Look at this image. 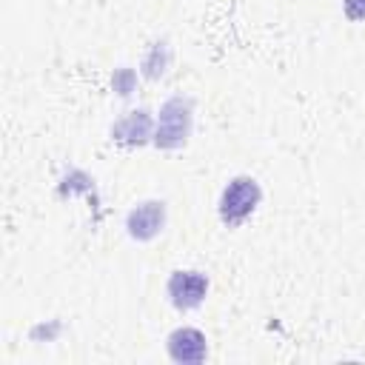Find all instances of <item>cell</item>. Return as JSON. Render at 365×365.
Masks as SVG:
<instances>
[{"label": "cell", "instance_id": "cell-7", "mask_svg": "<svg viewBox=\"0 0 365 365\" xmlns=\"http://www.w3.org/2000/svg\"><path fill=\"white\" fill-rule=\"evenodd\" d=\"M342 9H345V17L359 23L365 20V0H342Z\"/></svg>", "mask_w": 365, "mask_h": 365}, {"label": "cell", "instance_id": "cell-4", "mask_svg": "<svg viewBox=\"0 0 365 365\" xmlns=\"http://www.w3.org/2000/svg\"><path fill=\"white\" fill-rule=\"evenodd\" d=\"M163 222H165V208L163 202H143L137 205L131 214H128V234L137 237V240H151L163 231Z\"/></svg>", "mask_w": 365, "mask_h": 365}, {"label": "cell", "instance_id": "cell-1", "mask_svg": "<svg viewBox=\"0 0 365 365\" xmlns=\"http://www.w3.org/2000/svg\"><path fill=\"white\" fill-rule=\"evenodd\" d=\"M259 185L254 177H234L225 188H222V197H220V220L225 225H242L254 208L259 205Z\"/></svg>", "mask_w": 365, "mask_h": 365}, {"label": "cell", "instance_id": "cell-3", "mask_svg": "<svg viewBox=\"0 0 365 365\" xmlns=\"http://www.w3.org/2000/svg\"><path fill=\"white\" fill-rule=\"evenodd\" d=\"M208 291V279L200 271H174L168 277V297L174 302V308H197L205 299Z\"/></svg>", "mask_w": 365, "mask_h": 365}, {"label": "cell", "instance_id": "cell-5", "mask_svg": "<svg viewBox=\"0 0 365 365\" xmlns=\"http://www.w3.org/2000/svg\"><path fill=\"white\" fill-rule=\"evenodd\" d=\"M168 354L174 362H202L205 359V336L197 328H177L168 336Z\"/></svg>", "mask_w": 365, "mask_h": 365}, {"label": "cell", "instance_id": "cell-6", "mask_svg": "<svg viewBox=\"0 0 365 365\" xmlns=\"http://www.w3.org/2000/svg\"><path fill=\"white\" fill-rule=\"evenodd\" d=\"M148 131H151V123H148V114H145V111H128V114L111 128V134H114L120 143H125V145H140V143H145Z\"/></svg>", "mask_w": 365, "mask_h": 365}, {"label": "cell", "instance_id": "cell-2", "mask_svg": "<svg viewBox=\"0 0 365 365\" xmlns=\"http://www.w3.org/2000/svg\"><path fill=\"white\" fill-rule=\"evenodd\" d=\"M188 131H191V100L171 97V100L160 108L154 143L163 145V148H177V145L185 143Z\"/></svg>", "mask_w": 365, "mask_h": 365}]
</instances>
